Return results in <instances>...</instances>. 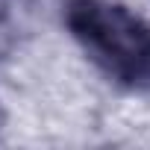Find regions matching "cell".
Here are the masks:
<instances>
[{
    "label": "cell",
    "instance_id": "cell-1",
    "mask_svg": "<svg viewBox=\"0 0 150 150\" xmlns=\"http://www.w3.org/2000/svg\"><path fill=\"white\" fill-rule=\"evenodd\" d=\"M65 24L88 59L127 88H150V21L115 0H68Z\"/></svg>",
    "mask_w": 150,
    "mask_h": 150
},
{
    "label": "cell",
    "instance_id": "cell-2",
    "mask_svg": "<svg viewBox=\"0 0 150 150\" xmlns=\"http://www.w3.org/2000/svg\"><path fill=\"white\" fill-rule=\"evenodd\" d=\"M12 47V30L3 24V18H0V56H6Z\"/></svg>",
    "mask_w": 150,
    "mask_h": 150
},
{
    "label": "cell",
    "instance_id": "cell-3",
    "mask_svg": "<svg viewBox=\"0 0 150 150\" xmlns=\"http://www.w3.org/2000/svg\"><path fill=\"white\" fill-rule=\"evenodd\" d=\"M6 6H9V0H0V18L6 15Z\"/></svg>",
    "mask_w": 150,
    "mask_h": 150
}]
</instances>
